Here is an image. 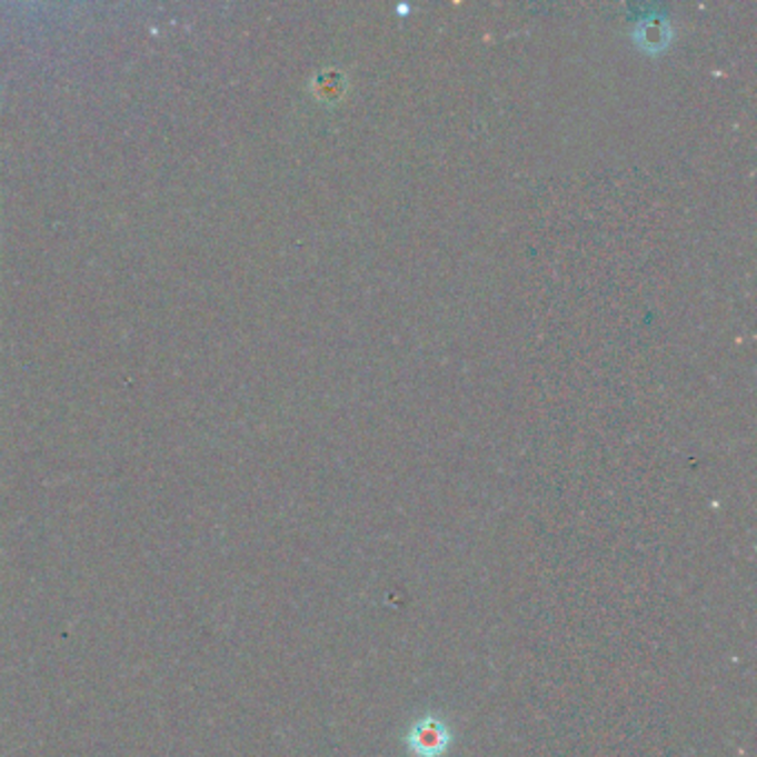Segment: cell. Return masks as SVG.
<instances>
[{
  "mask_svg": "<svg viewBox=\"0 0 757 757\" xmlns=\"http://www.w3.org/2000/svg\"><path fill=\"white\" fill-rule=\"evenodd\" d=\"M409 749L416 757H440L451 745L447 727L438 720H422L407 738Z\"/></svg>",
  "mask_w": 757,
  "mask_h": 757,
  "instance_id": "cell-1",
  "label": "cell"
},
{
  "mask_svg": "<svg viewBox=\"0 0 757 757\" xmlns=\"http://www.w3.org/2000/svg\"><path fill=\"white\" fill-rule=\"evenodd\" d=\"M318 87H320L318 91L327 93V98H336V96H340L345 91V78H342V73L331 71V80L329 82H320Z\"/></svg>",
  "mask_w": 757,
  "mask_h": 757,
  "instance_id": "cell-2",
  "label": "cell"
}]
</instances>
